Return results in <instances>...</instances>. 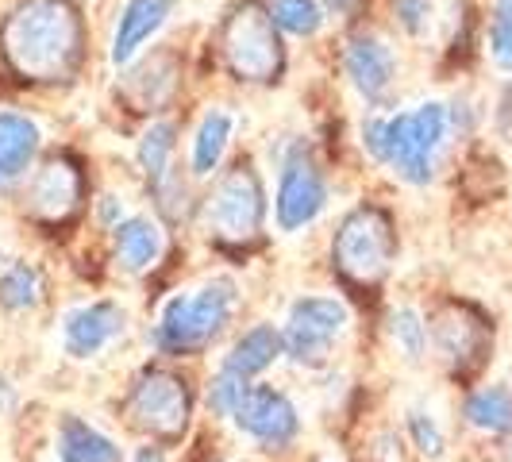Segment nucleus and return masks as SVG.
Instances as JSON below:
<instances>
[{
    "mask_svg": "<svg viewBox=\"0 0 512 462\" xmlns=\"http://www.w3.org/2000/svg\"><path fill=\"white\" fill-rule=\"evenodd\" d=\"M489 54L501 70H512V0L493 4V20H489Z\"/></svg>",
    "mask_w": 512,
    "mask_h": 462,
    "instance_id": "28",
    "label": "nucleus"
},
{
    "mask_svg": "<svg viewBox=\"0 0 512 462\" xmlns=\"http://www.w3.org/2000/svg\"><path fill=\"white\" fill-rule=\"evenodd\" d=\"M328 205V181L316 162V154L305 139H297L289 151L282 154V170H278V193H274V224L278 231L293 235V231L308 228Z\"/></svg>",
    "mask_w": 512,
    "mask_h": 462,
    "instance_id": "8",
    "label": "nucleus"
},
{
    "mask_svg": "<svg viewBox=\"0 0 512 462\" xmlns=\"http://www.w3.org/2000/svg\"><path fill=\"white\" fill-rule=\"evenodd\" d=\"M247 385L243 378H235V374H228V370H220L212 382H208V412L212 416H224V420H231V412L239 409V401H243V393H247Z\"/></svg>",
    "mask_w": 512,
    "mask_h": 462,
    "instance_id": "27",
    "label": "nucleus"
},
{
    "mask_svg": "<svg viewBox=\"0 0 512 462\" xmlns=\"http://www.w3.org/2000/svg\"><path fill=\"white\" fill-rule=\"evenodd\" d=\"M389 339H393L397 355L409 362V366L424 362V355H428V324H424V316L409 305L389 312Z\"/></svg>",
    "mask_w": 512,
    "mask_h": 462,
    "instance_id": "23",
    "label": "nucleus"
},
{
    "mask_svg": "<svg viewBox=\"0 0 512 462\" xmlns=\"http://www.w3.org/2000/svg\"><path fill=\"white\" fill-rule=\"evenodd\" d=\"M231 424L243 432L247 439H255L258 447L266 451H282L289 447L297 432H301V416H297V405L285 397L282 389L274 385H247L239 409L231 412Z\"/></svg>",
    "mask_w": 512,
    "mask_h": 462,
    "instance_id": "10",
    "label": "nucleus"
},
{
    "mask_svg": "<svg viewBox=\"0 0 512 462\" xmlns=\"http://www.w3.org/2000/svg\"><path fill=\"white\" fill-rule=\"evenodd\" d=\"M43 297V278L35 266L27 262H12L0 270V305L8 312H24V308H35Z\"/></svg>",
    "mask_w": 512,
    "mask_h": 462,
    "instance_id": "24",
    "label": "nucleus"
},
{
    "mask_svg": "<svg viewBox=\"0 0 512 462\" xmlns=\"http://www.w3.org/2000/svg\"><path fill=\"white\" fill-rule=\"evenodd\" d=\"M393 16H397L401 31L424 35L432 27V4L428 0H393Z\"/></svg>",
    "mask_w": 512,
    "mask_h": 462,
    "instance_id": "29",
    "label": "nucleus"
},
{
    "mask_svg": "<svg viewBox=\"0 0 512 462\" xmlns=\"http://www.w3.org/2000/svg\"><path fill=\"white\" fill-rule=\"evenodd\" d=\"M397 255V239H393V224L378 208H355L332 243L335 270L355 285H378L389 274Z\"/></svg>",
    "mask_w": 512,
    "mask_h": 462,
    "instance_id": "5",
    "label": "nucleus"
},
{
    "mask_svg": "<svg viewBox=\"0 0 512 462\" xmlns=\"http://www.w3.org/2000/svg\"><path fill=\"white\" fill-rule=\"evenodd\" d=\"M497 124H501V128H512V81L505 85L501 104H497Z\"/></svg>",
    "mask_w": 512,
    "mask_h": 462,
    "instance_id": "30",
    "label": "nucleus"
},
{
    "mask_svg": "<svg viewBox=\"0 0 512 462\" xmlns=\"http://www.w3.org/2000/svg\"><path fill=\"white\" fill-rule=\"evenodd\" d=\"M0 51L24 81H62L81 54V20L70 0H24L0 27Z\"/></svg>",
    "mask_w": 512,
    "mask_h": 462,
    "instance_id": "1",
    "label": "nucleus"
},
{
    "mask_svg": "<svg viewBox=\"0 0 512 462\" xmlns=\"http://www.w3.org/2000/svg\"><path fill=\"white\" fill-rule=\"evenodd\" d=\"M462 416L470 428H478L486 436H512V389L509 385L474 389L462 405Z\"/></svg>",
    "mask_w": 512,
    "mask_h": 462,
    "instance_id": "21",
    "label": "nucleus"
},
{
    "mask_svg": "<svg viewBox=\"0 0 512 462\" xmlns=\"http://www.w3.org/2000/svg\"><path fill=\"white\" fill-rule=\"evenodd\" d=\"M266 12L278 31L297 39H312L324 27V8L316 0H266Z\"/></svg>",
    "mask_w": 512,
    "mask_h": 462,
    "instance_id": "25",
    "label": "nucleus"
},
{
    "mask_svg": "<svg viewBox=\"0 0 512 462\" xmlns=\"http://www.w3.org/2000/svg\"><path fill=\"white\" fill-rule=\"evenodd\" d=\"M189 409H193L189 389L170 370H147V374H139V382L131 385L128 393V405H124L131 424L139 432H147L151 439H162V443L185 436Z\"/></svg>",
    "mask_w": 512,
    "mask_h": 462,
    "instance_id": "9",
    "label": "nucleus"
},
{
    "mask_svg": "<svg viewBox=\"0 0 512 462\" xmlns=\"http://www.w3.org/2000/svg\"><path fill=\"white\" fill-rule=\"evenodd\" d=\"M77 205H81V170L70 158H51L43 170H35L24 193V208L35 220L62 224L74 216Z\"/></svg>",
    "mask_w": 512,
    "mask_h": 462,
    "instance_id": "11",
    "label": "nucleus"
},
{
    "mask_svg": "<svg viewBox=\"0 0 512 462\" xmlns=\"http://www.w3.org/2000/svg\"><path fill=\"white\" fill-rule=\"evenodd\" d=\"M239 305V285L231 278H212L193 293H178L170 297L158 324H154V347L162 355H197L208 343H216L224 328L235 316Z\"/></svg>",
    "mask_w": 512,
    "mask_h": 462,
    "instance_id": "3",
    "label": "nucleus"
},
{
    "mask_svg": "<svg viewBox=\"0 0 512 462\" xmlns=\"http://www.w3.org/2000/svg\"><path fill=\"white\" fill-rule=\"evenodd\" d=\"M405 428H409L412 447H416L424 459H443L447 436H443V428L436 424V416H432V412L409 409V416H405Z\"/></svg>",
    "mask_w": 512,
    "mask_h": 462,
    "instance_id": "26",
    "label": "nucleus"
},
{
    "mask_svg": "<svg viewBox=\"0 0 512 462\" xmlns=\"http://www.w3.org/2000/svg\"><path fill=\"white\" fill-rule=\"evenodd\" d=\"M347 324H351V312L339 297H324V293L301 297L289 305V316L282 324L285 355L305 370H316L332 359L335 339L347 332Z\"/></svg>",
    "mask_w": 512,
    "mask_h": 462,
    "instance_id": "7",
    "label": "nucleus"
},
{
    "mask_svg": "<svg viewBox=\"0 0 512 462\" xmlns=\"http://www.w3.org/2000/svg\"><path fill=\"white\" fill-rule=\"evenodd\" d=\"M231 131H235V116L224 112V108H212L205 112V120L197 124V135H193V154H189V170L193 178H212L228 154Z\"/></svg>",
    "mask_w": 512,
    "mask_h": 462,
    "instance_id": "20",
    "label": "nucleus"
},
{
    "mask_svg": "<svg viewBox=\"0 0 512 462\" xmlns=\"http://www.w3.org/2000/svg\"><path fill=\"white\" fill-rule=\"evenodd\" d=\"M124 335V308L116 301H93L62 320V347L70 359H97L104 347H112Z\"/></svg>",
    "mask_w": 512,
    "mask_h": 462,
    "instance_id": "12",
    "label": "nucleus"
},
{
    "mask_svg": "<svg viewBox=\"0 0 512 462\" xmlns=\"http://www.w3.org/2000/svg\"><path fill=\"white\" fill-rule=\"evenodd\" d=\"M328 8H332L335 16H343V12H351V8H355V0H328Z\"/></svg>",
    "mask_w": 512,
    "mask_h": 462,
    "instance_id": "32",
    "label": "nucleus"
},
{
    "mask_svg": "<svg viewBox=\"0 0 512 462\" xmlns=\"http://www.w3.org/2000/svg\"><path fill=\"white\" fill-rule=\"evenodd\" d=\"M262 212H266V197H262L255 166L235 162L208 189L205 205H201V228L220 247H247L262 231Z\"/></svg>",
    "mask_w": 512,
    "mask_h": 462,
    "instance_id": "4",
    "label": "nucleus"
},
{
    "mask_svg": "<svg viewBox=\"0 0 512 462\" xmlns=\"http://www.w3.org/2000/svg\"><path fill=\"white\" fill-rule=\"evenodd\" d=\"M436 351L451 366L459 370H470L482 362V347H486V328L478 320H470V312L459 305H451L443 316L436 320Z\"/></svg>",
    "mask_w": 512,
    "mask_h": 462,
    "instance_id": "18",
    "label": "nucleus"
},
{
    "mask_svg": "<svg viewBox=\"0 0 512 462\" xmlns=\"http://www.w3.org/2000/svg\"><path fill=\"white\" fill-rule=\"evenodd\" d=\"M58 459L62 462H124V451L116 439H108L101 428L85 424L81 416H62L58 424Z\"/></svg>",
    "mask_w": 512,
    "mask_h": 462,
    "instance_id": "19",
    "label": "nucleus"
},
{
    "mask_svg": "<svg viewBox=\"0 0 512 462\" xmlns=\"http://www.w3.org/2000/svg\"><path fill=\"white\" fill-rule=\"evenodd\" d=\"M505 462H512V439H509V447H505Z\"/></svg>",
    "mask_w": 512,
    "mask_h": 462,
    "instance_id": "33",
    "label": "nucleus"
},
{
    "mask_svg": "<svg viewBox=\"0 0 512 462\" xmlns=\"http://www.w3.org/2000/svg\"><path fill=\"white\" fill-rule=\"evenodd\" d=\"M174 4L178 0H128L120 8V20H116V31H112V62L116 66H128L135 54L143 51V43L154 39L162 24L174 16Z\"/></svg>",
    "mask_w": 512,
    "mask_h": 462,
    "instance_id": "14",
    "label": "nucleus"
},
{
    "mask_svg": "<svg viewBox=\"0 0 512 462\" xmlns=\"http://www.w3.org/2000/svg\"><path fill=\"white\" fill-rule=\"evenodd\" d=\"M282 355H285L282 328H274V324H255V328H247V332L231 343L220 370H228V374L243 378V382H255L258 374H266Z\"/></svg>",
    "mask_w": 512,
    "mask_h": 462,
    "instance_id": "16",
    "label": "nucleus"
},
{
    "mask_svg": "<svg viewBox=\"0 0 512 462\" xmlns=\"http://www.w3.org/2000/svg\"><path fill=\"white\" fill-rule=\"evenodd\" d=\"M220 47L228 58L231 74L239 81H274L282 74V43L270 12H262L255 0L239 4L224 24Z\"/></svg>",
    "mask_w": 512,
    "mask_h": 462,
    "instance_id": "6",
    "label": "nucleus"
},
{
    "mask_svg": "<svg viewBox=\"0 0 512 462\" xmlns=\"http://www.w3.org/2000/svg\"><path fill=\"white\" fill-rule=\"evenodd\" d=\"M131 462H166V455H162L158 447H143V451H139V455H135Z\"/></svg>",
    "mask_w": 512,
    "mask_h": 462,
    "instance_id": "31",
    "label": "nucleus"
},
{
    "mask_svg": "<svg viewBox=\"0 0 512 462\" xmlns=\"http://www.w3.org/2000/svg\"><path fill=\"white\" fill-rule=\"evenodd\" d=\"M39 124L24 112H0V193L27 178L39 154Z\"/></svg>",
    "mask_w": 512,
    "mask_h": 462,
    "instance_id": "15",
    "label": "nucleus"
},
{
    "mask_svg": "<svg viewBox=\"0 0 512 462\" xmlns=\"http://www.w3.org/2000/svg\"><path fill=\"white\" fill-rule=\"evenodd\" d=\"M174 151H178V128L170 120H154L151 128L143 131L139 151H135L151 185H158V181L174 170Z\"/></svg>",
    "mask_w": 512,
    "mask_h": 462,
    "instance_id": "22",
    "label": "nucleus"
},
{
    "mask_svg": "<svg viewBox=\"0 0 512 462\" xmlns=\"http://www.w3.org/2000/svg\"><path fill=\"white\" fill-rule=\"evenodd\" d=\"M343 70L351 77V85L359 89V97L378 104L393 89L397 58L378 35H355L347 43V51H343Z\"/></svg>",
    "mask_w": 512,
    "mask_h": 462,
    "instance_id": "13",
    "label": "nucleus"
},
{
    "mask_svg": "<svg viewBox=\"0 0 512 462\" xmlns=\"http://www.w3.org/2000/svg\"><path fill=\"white\" fill-rule=\"evenodd\" d=\"M451 116L447 104L428 101L397 116H370L362 124V151L389 166L409 185H428L436 178V158L447 147Z\"/></svg>",
    "mask_w": 512,
    "mask_h": 462,
    "instance_id": "2",
    "label": "nucleus"
},
{
    "mask_svg": "<svg viewBox=\"0 0 512 462\" xmlns=\"http://www.w3.org/2000/svg\"><path fill=\"white\" fill-rule=\"evenodd\" d=\"M162 247H166V235L151 216H124L112 228V251H116L120 270L128 274H147L162 258Z\"/></svg>",
    "mask_w": 512,
    "mask_h": 462,
    "instance_id": "17",
    "label": "nucleus"
}]
</instances>
